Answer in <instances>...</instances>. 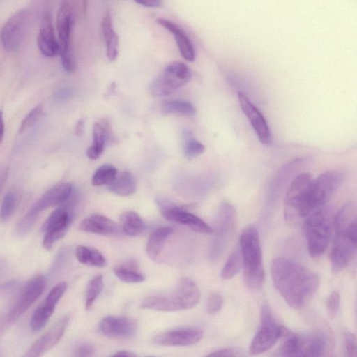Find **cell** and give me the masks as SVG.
<instances>
[{
	"label": "cell",
	"instance_id": "obj_1",
	"mask_svg": "<svg viewBox=\"0 0 357 357\" xmlns=\"http://www.w3.org/2000/svg\"><path fill=\"white\" fill-rule=\"evenodd\" d=\"M271 274L273 284L286 303L293 308L305 306L319 285V278L312 271L285 258L275 259Z\"/></svg>",
	"mask_w": 357,
	"mask_h": 357
},
{
	"label": "cell",
	"instance_id": "obj_2",
	"mask_svg": "<svg viewBox=\"0 0 357 357\" xmlns=\"http://www.w3.org/2000/svg\"><path fill=\"white\" fill-rule=\"evenodd\" d=\"M313 178L308 172L298 174L291 181L287 192L284 218L291 225H298L319 208L312 197Z\"/></svg>",
	"mask_w": 357,
	"mask_h": 357
},
{
	"label": "cell",
	"instance_id": "obj_3",
	"mask_svg": "<svg viewBox=\"0 0 357 357\" xmlns=\"http://www.w3.org/2000/svg\"><path fill=\"white\" fill-rule=\"evenodd\" d=\"M239 249L245 284L250 289L257 290L263 285L265 272L262 265L260 240L254 225H249L242 231Z\"/></svg>",
	"mask_w": 357,
	"mask_h": 357
},
{
	"label": "cell",
	"instance_id": "obj_4",
	"mask_svg": "<svg viewBox=\"0 0 357 357\" xmlns=\"http://www.w3.org/2000/svg\"><path fill=\"white\" fill-rule=\"evenodd\" d=\"M277 352L282 356H321L327 349V339L319 333L298 334L284 326Z\"/></svg>",
	"mask_w": 357,
	"mask_h": 357
},
{
	"label": "cell",
	"instance_id": "obj_5",
	"mask_svg": "<svg viewBox=\"0 0 357 357\" xmlns=\"http://www.w3.org/2000/svg\"><path fill=\"white\" fill-rule=\"evenodd\" d=\"M72 193L73 186L68 182L56 184L46 191L18 222L15 229L16 234L23 236L29 233L44 210L63 204Z\"/></svg>",
	"mask_w": 357,
	"mask_h": 357
},
{
	"label": "cell",
	"instance_id": "obj_6",
	"mask_svg": "<svg viewBox=\"0 0 357 357\" xmlns=\"http://www.w3.org/2000/svg\"><path fill=\"white\" fill-rule=\"evenodd\" d=\"M310 255L317 257L326 250L331 234L333 220L324 207L307 216L303 222Z\"/></svg>",
	"mask_w": 357,
	"mask_h": 357
},
{
	"label": "cell",
	"instance_id": "obj_7",
	"mask_svg": "<svg viewBox=\"0 0 357 357\" xmlns=\"http://www.w3.org/2000/svg\"><path fill=\"white\" fill-rule=\"evenodd\" d=\"M191 71L183 63L174 61L167 65L160 75L151 83L149 91L155 97H162L188 83Z\"/></svg>",
	"mask_w": 357,
	"mask_h": 357
},
{
	"label": "cell",
	"instance_id": "obj_8",
	"mask_svg": "<svg viewBox=\"0 0 357 357\" xmlns=\"http://www.w3.org/2000/svg\"><path fill=\"white\" fill-rule=\"evenodd\" d=\"M356 251V221L345 229L336 231L331 252L333 273L344 270L352 261Z\"/></svg>",
	"mask_w": 357,
	"mask_h": 357
},
{
	"label": "cell",
	"instance_id": "obj_9",
	"mask_svg": "<svg viewBox=\"0 0 357 357\" xmlns=\"http://www.w3.org/2000/svg\"><path fill=\"white\" fill-rule=\"evenodd\" d=\"M75 199L73 193L70 198L55 209L44 222L42 230L44 231L43 245L50 250L54 243L66 233L73 219L72 208Z\"/></svg>",
	"mask_w": 357,
	"mask_h": 357
},
{
	"label": "cell",
	"instance_id": "obj_10",
	"mask_svg": "<svg viewBox=\"0 0 357 357\" xmlns=\"http://www.w3.org/2000/svg\"><path fill=\"white\" fill-rule=\"evenodd\" d=\"M236 213L229 202L221 204L217 217L215 236L211 246V258L217 259L224 252L235 231Z\"/></svg>",
	"mask_w": 357,
	"mask_h": 357
},
{
	"label": "cell",
	"instance_id": "obj_11",
	"mask_svg": "<svg viewBox=\"0 0 357 357\" xmlns=\"http://www.w3.org/2000/svg\"><path fill=\"white\" fill-rule=\"evenodd\" d=\"M73 22L72 7L68 2L63 1L57 13L56 29L62 66L65 70L69 73L73 72L75 69L70 49Z\"/></svg>",
	"mask_w": 357,
	"mask_h": 357
},
{
	"label": "cell",
	"instance_id": "obj_12",
	"mask_svg": "<svg viewBox=\"0 0 357 357\" xmlns=\"http://www.w3.org/2000/svg\"><path fill=\"white\" fill-rule=\"evenodd\" d=\"M282 326L276 322L270 308L266 305H263L260 326L250 345V354L257 355L272 347L280 339Z\"/></svg>",
	"mask_w": 357,
	"mask_h": 357
},
{
	"label": "cell",
	"instance_id": "obj_13",
	"mask_svg": "<svg viewBox=\"0 0 357 357\" xmlns=\"http://www.w3.org/2000/svg\"><path fill=\"white\" fill-rule=\"evenodd\" d=\"M29 20L30 11L26 8H22L5 22L1 31V40L6 50L15 51L21 46Z\"/></svg>",
	"mask_w": 357,
	"mask_h": 357
},
{
	"label": "cell",
	"instance_id": "obj_14",
	"mask_svg": "<svg viewBox=\"0 0 357 357\" xmlns=\"http://www.w3.org/2000/svg\"><path fill=\"white\" fill-rule=\"evenodd\" d=\"M157 204L162 216L168 221L184 225L192 230L201 234H213L214 229L197 215L171 202L158 199Z\"/></svg>",
	"mask_w": 357,
	"mask_h": 357
},
{
	"label": "cell",
	"instance_id": "obj_15",
	"mask_svg": "<svg viewBox=\"0 0 357 357\" xmlns=\"http://www.w3.org/2000/svg\"><path fill=\"white\" fill-rule=\"evenodd\" d=\"M45 284V279L41 275H38L27 282L9 312L8 319L10 321L19 318L32 305L43 292Z\"/></svg>",
	"mask_w": 357,
	"mask_h": 357
},
{
	"label": "cell",
	"instance_id": "obj_16",
	"mask_svg": "<svg viewBox=\"0 0 357 357\" xmlns=\"http://www.w3.org/2000/svg\"><path fill=\"white\" fill-rule=\"evenodd\" d=\"M67 288L66 282L58 283L50 290L43 302L38 306L31 316L30 322L33 332L39 331L46 325Z\"/></svg>",
	"mask_w": 357,
	"mask_h": 357
},
{
	"label": "cell",
	"instance_id": "obj_17",
	"mask_svg": "<svg viewBox=\"0 0 357 357\" xmlns=\"http://www.w3.org/2000/svg\"><path fill=\"white\" fill-rule=\"evenodd\" d=\"M344 178L340 171H326L320 174L312 183V194L319 208H323L337 190Z\"/></svg>",
	"mask_w": 357,
	"mask_h": 357
},
{
	"label": "cell",
	"instance_id": "obj_18",
	"mask_svg": "<svg viewBox=\"0 0 357 357\" xmlns=\"http://www.w3.org/2000/svg\"><path fill=\"white\" fill-rule=\"evenodd\" d=\"M203 331L197 328L171 330L156 334L152 338L155 344L175 347L190 346L199 342L203 337Z\"/></svg>",
	"mask_w": 357,
	"mask_h": 357
},
{
	"label": "cell",
	"instance_id": "obj_19",
	"mask_svg": "<svg viewBox=\"0 0 357 357\" xmlns=\"http://www.w3.org/2000/svg\"><path fill=\"white\" fill-rule=\"evenodd\" d=\"M142 309L162 312L187 310L185 297L178 286L171 294H157L146 298L140 305Z\"/></svg>",
	"mask_w": 357,
	"mask_h": 357
},
{
	"label": "cell",
	"instance_id": "obj_20",
	"mask_svg": "<svg viewBox=\"0 0 357 357\" xmlns=\"http://www.w3.org/2000/svg\"><path fill=\"white\" fill-rule=\"evenodd\" d=\"M240 106L251 123L259 140L265 145L271 143V135L268 126L262 114L243 92L238 93Z\"/></svg>",
	"mask_w": 357,
	"mask_h": 357
},
{
	"label": "cell",
	"instance_id": "obj_21",
	"mask_svg": "<svg viewBox=\"0 0 357 357\" xmlns=\"http://www.w3.org/2000/svg\"><path fill=\"white\" fill-rule=\"evenodd\" d=\"M69 320L68 315L58 320L31 346L25 356H41L54 347L63 337Z\"/></svg>",
	"mask_w": 357,
	"mask_h": 357
},
{
	"label": "cell",
	"instance_id": "obj_22",
	"mask_svg": "<svg viewBox=\"0 0 357 357\" xmlns=\"http://www.w3.org/2000/svg\"><path fill=\"white\" fill-rule=\"evenodd\" d=\"M137 330L135 321L127 317L107 316L100 323V331L105 335L113 338H128Z\"/></svg>",
	"mask_w": 357,
	"mask_h": 357
},
{
	"label": "cell",
	"instance_id": "obj_23",
	"mask_svg": "<svg viewBox=\"0 0 357 357\" xmlns=\"http://www.w3.org/2000/svg\"><path fill=\"white\" fill-rule=\"evenodd\" d=\"M37 43L41 53L47 57H54L59 54V43L50 15H43L37 38Z\"/></svg>",
	"mask_w": 357,
	"mask_h": 357
},
{
	"label": "cell",
	"instance_id": "obj_24",
	"mask_svg": "<svg viewBox=\"0 0 357 357\" xmlns=\"http://www.w3.org/2000/svg\"><path fill=\"white\" fill-rule=\"evenodd\" d=\"M156 22L174 36L183 58L186 61H193L195 58V49L186 32L179 25L167 19L158 18Z\"/></svg>",
	"mask_w": 357,
	"mask_h": 357
},
{
	"label": "cell",
	"instance_id": "obj_25",
	"mask_svg": "<svg viewBox=\"0 0 357 357\" xmlns=\"http://www.w3.org/2000/svg\"><path fill=\"white\" fill-rule=\"evenodd\" d=\"M79 229L85 232L103 236H111L119 232V225L106 216L94 214L84 219Z\"/></svg>",
	"mask_w": 357,
	"mask_h": 357
},
{
	"label": "cell",
	"instance_id": "obj_26",
	"mask_svg": "<svg viewBox=\"0 0 357 357\" xmlns=\"http://www.w3.org/2000/svg\"><path fill=\"white\" fill-rule=\"evenodd\" d=\"M101 31L105 43L106 56L109 61H114L119 54V36L114 30L109 11H107L102 17Z\"/></svg>",
	"mask_w": 357,
	"mask_h": 357
},
{
	"label": "cell",
	"instance_id": "obj_27",
	"mask_svg": "<svg viewBox=\"0 0 357 357\" xmlns=\"http://www.w3.org/2000/svg\"><path fill=\"white\" fill-rule=\"evenodd\" d=\"M107 188L116 195L130 196L136 190L135 178L128 171L117 172L114 179L107 185Z\"/></svg>",
	"mask_w": 357,
	"mask_h": 357
},
{
	"label": "cell",
	"instance_id": "obj_28",
	"mask_svg": "<svg viewBox=\"0 0 357 357\" xmlns=\"http://www.w3.org/2000/svg\"><path fill=\"white\" fill-rule=\"evenodd\" d=\"M173 232L174 229L170 227H161L151 233L146 243V252L152 260L158 257L166 240Z\"/></svg>",
	"mask_w": 357,
	"mask_h": 357
},
{
	"label": "cell",
	"instance_id": "obj_29",
	"mask_svg": "<svg viewBox=\"0 0 357 357\" xmlns=\"http://www.w3.org/2000/svg\"><path fill=\"white\" fill-rule=\"evenodd\" d=\"M114 275L126 283H140L144 281L145 276L137 270L136 261L130 260L113 268Z\"/></svg>",
	"mask_w": 357,
	"mask_h": 357
},
{
	"label": "cell",
	"instance_id": "obj_30",
	"mask_svg": "<svg viewBox=\"0 0 357 357\" xmlns=\"http://www.w3.org/2000/svg\"><path fill=\"white\" fill-rule=\"evenodd\" d=\"M121 225L123 231L130 236L139 234L144 228L141 217L134 211H126L121 215Z\"/></svg>",
	"mask_w": 357,
	"mask_h": 357
},
{
	"label": "cell",
	"instance_id": "obj_31",
	"mask_svg": "<svg viewBox=\"0 0 357 357\" xmlns=\"http://www.w3.org/2000/svg\"><path fill=\"white\" fill-rule=\"evenodd\" d=\"M356 205L353 202L345 204L333 219V226L336 231L342 230L356 222Z\"/></svg>",
	"mask_w": 357,
	"mask_h": 357
},
{
	"label": "cell",
	"instance_id": "obj_32",
	"mask_svg": "<svg viewBox=\"0 0 357 357\" xmlns=\"http://www.w3.org/2000/svg\"><path fill=\"white\" fill-rule=\"evenodd\" d=\"M106 142L105 135L101 124L96 123L93 128V144L86 151L89 158L97 159L102 153Z\"/></svg>",
	"mask_w": 357,
	"mask_h": 357
},
{
	"label": "cell",
	"instance_id": "obj_33",
	"mask_svg": "<svg viewBox=\"0 0 357 357\" xmlns=\"http://www.w3.org/2000/svg\"><path fill=\"white\" fill-rule=\"evenodd\" d=\"M20 202V196L15 191L8 192L3 197L0 208V220L7 222L15 214Z\"/></svg>",
	"mask_w": 357,
	"mask_h": 357
},
{
	"label": "cell",
	"instance_id": "obj_34",
	"mask_svg": "<svg viewBox=\"0 0 357 357\" xmlns=\"http://www.w3.org/2000/svg\"><path fill=\"white\" fill-rule=\"evenodd\" d=\"M242 259L240 249H236L228 257L220 273L223 280L234 278L241 270Z\"/></svg>",
	"mask_w": 357,
	"mask_h": 357
},
{
	"label": "cell",
	"instance_id": "obj_35",
	"mask_svg": "<svg viewBox=\"0 0 357 357\" xmlns=\"http://www.w3.org/2000/svg\"><path fill=\"white\" fill-rule=\"evenodd\" d=\"M161 108L164 114L194 115L196 113V109L192 104L183 100L167 101L162 104Z\"/></svg>",
	"mask_w": 357,
	"mask_h": 357
},
{
	"label": "cell",
	"instance_id": "obj_36",
	"mask_svg": "<svg viewBox=\"0 0 357 357\" xmlns=\"http://www.w3.org/2000/svg\"><path fill=\"white\" fill-rule=\"evenodd\" d=\"M103 289V278L102 275L94 276L88 283L85 300V309L90 310L94 301L100 294Z\"/></svg>",
	"mask_w": 357,
	"mask_h": 357
},
{
	"label": "cell",
	"instance_id": "obj_37",
	"mask_svg": "<svg viewBox=\"0 0 357 357\" xmlns=\"http://www.w3.org/2000/svg\"><path fill=\"white\" fill-rule=\"evenodd\" d=\"M117 172V169L112 165H102L93 174L91 183L94 186L107 185L114 179Z\"/></svg>",
	"mask_w": 357,
	"mask_h": 357
},
{
	"label": "cell",
	"instance_id": "obj_38",
	"mask_svg": "<svg viewBox=\"0 0 357 357\" xmlns=\"http://www.w3.org/2000/svg\"><path fill=\"white\" fill-rule=\"evenodd\" d=\"M183 146L184 153L188 158H195L205 151V146L200 142L186 133Z\"/></svg>",
	"mask_w": 357,
	"mask_h": 357
},
{
	"label": "cell",
	"instance_id": "obj_39",
	"mask_svg": "<svg viewBox=\"0 0 357 357\" xmlns=\"http://www.w3.org/2000/svg\"><path fill=\"white\" fill-rule=\"evenodd\" d=\"M43 109V107L41 105L32 109L22 120L20 127V132H22L34 125L40 116Z\"/></svg>",
	"mask_w": 357,
	"mask_h": 357
},
{
	"label": "cell",
	"instance_id": "obj_40",
	"mask_svg": "<svg viewBox=\"0 0 357 357\" xmlns=\"http://www.w3.org/2000/svg\"><path fill=\"white\" fill-rule=\"evenodd\" d=\"M223 298L218 292L212 293L207 301L206 311L209 314L218 313L222 308Z\"/></svg>",
	"mask_w": 357,
	"mask_h": 357
},
{
	"label": "cell",
	"instance_id": "obj_41",
	"mask_svg": "<svg viewBox=\"0 0 357 357\" xmlns=\"http://www.w3.org/2000/svg\"><path fill=\"white\" fill-rule=\"evenodd\" d=\"M340 307V295L336 291H332L326 300V309L331 317H335Z\"/></svg>",
	"mask_w": 357,
	"mask_h": 357
},
{
	"label": "cell",
	"instance_id": "obj_42",
	"mask_svg": "<svg viewBox=\"0 0 357 357\" xmlns=\"http://www.w3.org/2000/svg\"><path fill=\"white\" fill-rule=\"evenodd\" d=\"M344 345L347 356L349 357L356 356V339L354 334L347 332L344 335Z\"/></svg>",
	"mask_w": 357,
	"mask_h": 357
},
{
	"label": "cell",
	"instance_id": "obj_43",
	"mask_svg": "<svg viewBox=\"0 0 357 357\" xmlns=\"http://www.w3.org/2000/svg\"><path fill=\"white\" fill-rule=\"evenodd\" d=\"M92 248L84 245H78L75 249V256L77 259L83 264L90 265L91 259Z\"/></svg>",
	"mask_w": 357,
	"mask_h": 357
},
{
	"label": "cell",
	"instance_id": "obj_44",
	"mask_svg": "<svg viewBox=\"0 0 357 357\" xmlns=\"http://www.w3.org/2000/svg\"><path fill=\"white\" fill-rule=\"evenodd\" d=\"M94 351L95 349L91 344L84 343L76 347L75 356L78 357L91 356L93 355Z\"/></svg>",
	"mask_w": 357,
	"mask_h": 357
},
{
	"label": "cell",
	"instance_id": "obj_45",
	"mask_svg": "<svg viewBox=\"0 0 357 357\" xmlns=\"http://www.w3.org/2000/svg\"><path fill=\"white\" fill-rule=\"evenodd\" d=\"M106 264V259L102 254L96 249L92 248L90 266L103 267Z\"/></svg>",
	"mask_w": 357,
	"mask_h": 357
},
{
	"label": "cell",
	"instance_id": "obj_46",
	"mask_svg": "<svg viewBox=\"0 0 357 357\" xmlns=\"http://www.w3.org/2000/svg\"><path fill=\"white\" fill-rule=\"evenodd\" d=\"M104 130L106 142L110 144H114L116 142V138L114 136L111 126L109 122L103 119L100 122H99Z\"/></svg>",
	"mask_w": 357,
	"mask_h": 357
},
{
	"label": "cell",
	"instance_id": "obj_47",
	"mask_svg": "<svg viewBox=\"0 0 357 357\" xmlns=\"http://www.w3.org/2000/svg\"><path fill=\"white\" fill-rule=\"evenodd\" d=\"M208 356H236L237 354L231 349H222L216 350L209 354Z\"/></svg>",
	"mask_w": 357,
	"mask_h": 357
},
{
	"label": "cell",
	"instance_id": "obj_48",
	"mask_svg": "<svg viewBox=\"0 0 357 357\" xmlns=\"http://www.w3.org/2000/svg\"><path fill=\"white\" fill-rule=\"evenodd\" d=\"M134 1L149 8H157L161 5V0H134Z\"/></svg>",
	"mask_w": 357,
	"mask_h": 357
},
{
	"label": "cell",
	"instance_id": "obj_49",
	"mask_svg": "<svg viewBox=\"0 0 357 357\" xmlns=\"http://www.w3.org/2000/svg\"><path fill=\"white\" fill-rule=\"evenodd\" d=\"M71 95L72 91L70 89H62L55 93V98L58 100H64L70 97Z\"/></svg>",
	"mask_w": 357,
	"mask_h": 357
},
{
	"label": "cell",
	"instance_id": "obj_50",
	"mask_svg": "<svg viewBox=\"0 0 357 357\" xmlns=\"http://www.w3.org/2000/svg\"><path fill=\"white\" fill-rule=\"evenodd\" d=\"M8 174V169L2 165H0V191L3 188Z\"/></svg>",
	"mask_w": 357,
	"mask_h": 357
},
{
	"label": "cell",
	"instance_id": "obj_51",
	"mask_svg": "<svg viewBox=\"0 0 357 357\" xmlns=\"http://www.w3.org/2000/svg\"><path fill=\"white\" fill-rule=\"evenodd\" d=\"M84 131V121L79 119L75 126V134L77 136H82Z\"/></svg>",
	"mask_w": 357,
	"mask_h": 357
},
{
	"label": "cell",
	"instance_id": "obj_52",
	"mask_svg": "<svg viewBox=\"0 0 357 357\" xmlns=\"http://www.w3.org/2000/svg\"><path fill=\"white\" fill-rule=\"evenodd\" d=\"M128 356V357H135L137 356V354H135L132 351H128V350H120L117 351L116 353H114L112 356Z\"/></svg>",
	"mask_w": 357,
	"mask_h": 357
},
{
	"label": "cell",
	"instance_id": "obj_53",
	"mask_svg": "<svg viewBox=\"0 0 357 357\" xmlns=\"http://www.w3.org/2000/svg\"><path fill=\"white\" fill-rule=\"evenodd\" d=\"M4 132H5V125H4V121L3 117V113L1 111H0V144L1 143L3 136H4Z\"/></svg>",
	"mask_w": 357,
	"mask_h": 357
},
{
	"label": "cell",
	"instance_id": "obj_54",
	"mask_svg": "<svg viewBox=\"0 0 357 357\" xmlns=\"http://www.w3.org/2000/svg\"><path fill=\"white\" fill-rule=\"evenodd\" d=\"M3 261L0 259V271H1V269L2 268V267H3Z\"/></svg>",
	"mask_w": 357,
	"mask_h": 357
}]
</instances>
